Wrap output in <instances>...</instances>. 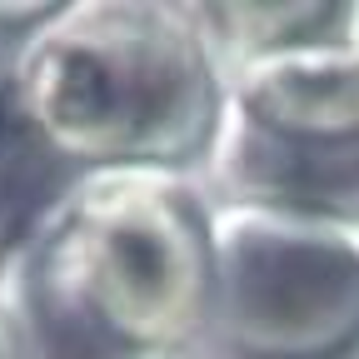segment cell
I'll list each match as a JSON object with an SVG mask.
<instances>
[{
	"label": "cell",
	"mask_w": 359,
	"mask_h": 359,
	"mask_svg": "<svg viewBox=\"0 0 359 359\" xmlns=\"http://www.w3.org/2000/svg\"><path fill=\"white\" fill-rule=\"evenodd\" d=\"M210 215L180 170H80L0 269L35 359H170L210 330Z\"/></svg>",
	"instance_id": "cell-1"
},
{
	"label": "cell",
	"mask_w": 359,
	"mask_h": 359,
	"mask_svg": "<svg viewBox=\"0 0 359 359\" xmlns=\"http://www.w3.org/2000/svg\"><path fill=\"white\" fill-rule=\"evenodd\" d=\"M11 100L45 150L85 170H180L210 150L224 85L190 6L80 0L25 30Z\"/></svg>",
	"instance_id": "cell-2"
},
{
	"label": "cell",
	"mask_w": 359,
	"mask_h": 359,
	"mask_svg": "<svg viewBox=\"0 0 359 359\" xmlns=\"http://www.w3.org/2000/svg\"><path fill=\"white\" fill-rule=\"evenodd\" d=\"M210 330L245 359H339L359 344V230L215 205Z\"/></svg>",
	"instance_id": "cell-3"
},
{
	"label": "cell",
	"mask_w": 359,
	"mask_h": 359,
	"mask_svg": "<svg viewBox=\"0 0 359 359\" xmlns=\"http://www.w3.org/2000/svg\"><path fill=\"white\" fill-rule=\"evenodd\" d=\"M205 195L359 230V140H294L224 110L205 150Z\"/></svg>",
	"instance_id": "cell-4"
},
{
	"label": "cell",
	"mask_w": 359,
	"mask_h": 359,
	"mask_svg": "<svg viewBox=\"0 0 359 359\" xmlns=\"http://www.w3.org/2000/svg\"><path fill=\"white\" fill-rule=\"evenodd\" d=\"M0 359H35V344H30L20 314L6 294H0Z\"/></svg>",
	"instance_id": "cell-5"
}]
</instances>
